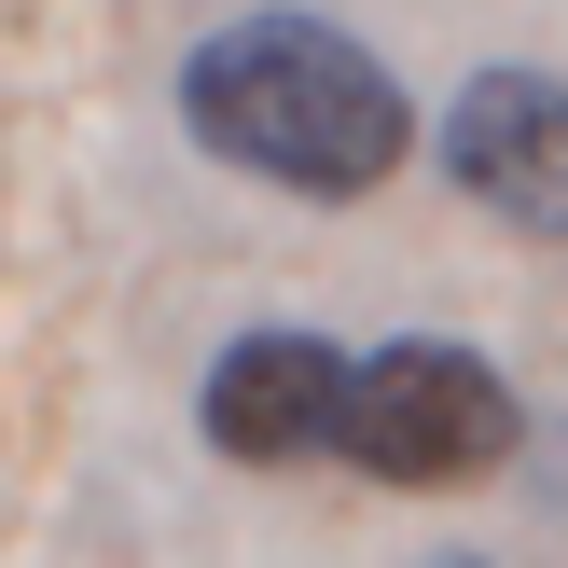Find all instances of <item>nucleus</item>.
Instances as JSON below:
<instances>
[{
    "mask_svg": "<svg viewBox=\"0 0 568 568\" xmlns=\"http://www.w3.org/2000/svg\"><path fill=\"white\" fill-rule=\"evenodd\" d=\"M181 125H194V153L292 181V194H375L416 153V98L333 14H222L181 55Z\"/></svg>",
    "mask_w": 568,
    "mask_h": 568,
    "instance_id": "f257e3e1",
    "label": "nucleus"
},
{
    "mask_svg": "<svg viewBox=\"0 0 568 568\" xmlns=\"http://www.w3.org/2000/svg\"><path fill=\"white\" fill-rule=\"evenodd\" d=\"M514 430H527V416H514V388H499V361L430 347V333L347 361V403H333V458L375 471V486H403V499L499 471V458H514Z\"/></svg>",
    "mask_w": 568,
    "mask_h": 568,
    "instance_id": "f03ea898",
    "label": "nucleus"
},
{
    "mask_svg": "<svg viewBox=\"0 0 568 568\" xmlns=\"http://www.w3.org/2000/svg\"><path fill=\"white\" fill-rule=\"evenodd\" d=\"M444 181L499 209L514 236H568V83L555 70H471L444 98Z\"/></svg>",
    "mask_w": 568,
    "mask_h": 568,
    "instance_id": "7ed1b4c3",
    "label": "nucleus"
},
{
    "mask_svg": "<svg viewBox=\"0 0 568 568\" xmlns=\"http://www.w3.org/2000/svg\"><path fill=\"white\" fill-rule=\"evenodd\" d=\"M333 403H347V347H320V333H236V347L209 361V444L236 471H277V458H320L333 444Z\"/></svg>",
    "mask_w": 568,
    "mask_h": 568,
    "instance_id": "20e7f679",
    "label": "nucleus"
},
{
    "mask_svg": "<svg viewBox=\"0 0 568 568\" xmlns=\"http://www.w3.org/2000/svg\"><path fill=\"white\" fill-rule=\"evenodd\" d=\"M416 568H499V555H416Z\"/></svg>",
    "mask_w": 568,
    "mask_h": 568,
    "instance_id": "39448f33",
    "label": "nucleus"
}]
</instances>
